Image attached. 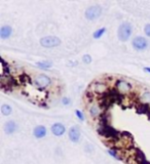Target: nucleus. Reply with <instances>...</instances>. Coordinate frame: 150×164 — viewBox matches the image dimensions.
<instances>
[{
	"instance_id": "f03ea898",
	"label": "nucleus",
	"mask_w": 150,
	"mask_h": 164,
	"mask_svg": "<svg viewBox=\"0 0 150 164\" xmlns=\"http://www.w3.org/2000/svg\"><path fill=\"white\" fill-rule=\"evenodd\" d=\"M133 34V26L128 22H123L119 25L117 30V37L119 41L121 42H126L132 37Z\"/></svg>"
},
{
	"instance_id": "b1692460",
	"label": "nucleus",
	"mask_w": 150,
	"mask_h": 164,
	"mask_svg": "<svg viewBox=\"0 0 150 164\" xmlns=\"http://www.w3.org/2000/svg\"><path fill=\"white\" fill-rule=\"evenodd\" d=\"M69 64L71 65V67H75V66H77V62H72V60H70Z\"/></svg>"
},
{
	"instance_id": "5701e85b",
	"label": "nucleus",
	"mask_w": 150,
	"mask_h": 164,
	"mask_svg": "<svg viewBox=\"0 0 150 164\" xmlns=\"http://www.w3.org/2000/svg\"><path fill=\"white\" fill-rule=\"evenodd\" d=\"M143 71L146 72V73H148V74H150V67H144Z\"/></svg>"
},
{
	"instance_id": "6ab92c4d",
	"label": "nucleus",
	"mask_w": 150,
	"mask_h": 164,
	"mask_svg": "<svg viewBox=\"0 0 150 164\" xmlns=\"http://www.w3.org/2000/svg\"><path fill=\"white\" fill-rule=\"evenodd\" d=\"M82 62H83V64H85V65H89V64L93 62V58H91V54H83L82 56Z\"/></svg>"
},
{
	"instance_id": "39448f33",
	"label": "nucleus",
	"mask_w": 150,
	"mask_h": 164,
	"mask_svg": "<svg viewBox=\"0 0 150 164\" xmlns=\"http://www.w3.org/2000/svg\"><path fill=\"white\" fill-rule=\"evenodd\" d=\"M40 44L41 46H43L44 48H54L58 47L61 44V39L58 38L57 36H44L40 39Z\"/></svg>"
},
{
	"instance_id": "f3484780",
	"label": "nucleus",
	"mask_w": 150,
	"mask_h": 164,
	"mask_svg": "<svg viewBox=\"0 0 150 164\" xmlns=\"http://www.w3.org/2000/svg\"><path fill=\"white\" fill-rule=\"evenodd\" d=\"M0 110H1V113H2L3 116H9V115L13 113V108H11L9 105H6V104L2 105Z\"/></svg>"
},
{
	"instance_id": "4be33fe9",
	"label": "nucleus",
	"mask_w": 150,
	"mask_h": 164,
	"mask_svg": "<svg viewBox=\"0 0 150 164\" xmlns=\"http://www.w3.org/2000/svg\"><path fill=\"white\" fill-rule=\"evenodd\" d=\"M144 33H145V35L148 38H150V24L145 25V27H144Z\"/></svg>"
},
{
	"instance_id": "ddd939ff",
	"label": "nucleus",
	"mask_w": 150,
	"mask_h": 164,
	"mask_svg": "<svg viewBox=\"0 0 150 164\" xmlns=\"http://www.w3.org/2000/svg\"><path fill=\"white\" fill-rule=\"evenodd\" d=\"M5 133L6 134H13L17 129V122H15L13 120H9L7 122H5L4 126H3Z\"/></svg>"
},
{
	"instance_id": "4468645a",
	"label": "nucleus",
	"mask_w": 150,
	"mask_h": 164,
	"mask_svg": "<svg viewBox=\"0 0 150 164\" xmlns=\"http://www.w3.org/2000/svg\"><path fill=\"white\" fill-rule=\"evenodd\" d=\"M139 101L141 104H145L150 106V91L144 90L139 95Z\"/></svg>"
},
{
	"instance_id": "423d86ee",
	"label": "nucleus",
	"mask_w": 150,
	"mask_h": 164,
	"mask_svg": "<svg viewBox=\"0 0 150 164\" xmlns=\"http://www.w3.org/2000/svg\"><path fill=\"white\" fill-rule=\"evenodd\" d=\"M132 46L137 51H144L149 46V42H148L147 38L143 36H136L135 38L132 40Z\"/></svg>"
},
{
	"instance_id": "a211bd4d",
	"label": "nucleus",
	"mask_w": 150,
	"mask_h": 164,
	"mask_svg": "<svg viewBox=\"0 0 150 164\" xmlns=\"http://www.w3.org/2000/svg\"><path fill=\"white\" fill-rule=\"evenodd\" d=\"M75 116H76V118L78 119L80 122H83V121L85 120V117H84V114H83V112L82 111H80L79 109H76L75 110Z\"/></svg>"
},
{
	"instance_id": "2eb2a0df",
	"label": "nucleus",
	"mask_w": 150,
	"mask_h": 164,
	"mask_svg": "<svg viewBox=\"0 0 150 164\" xmlns=\"http://www.w3.org/2000/svg\"><path fill=\"white\" fill-rule=\"evenodd\" d=\"M35 65L42 70H48L52 67V63L50 60H39V62H36Z\"/></svg>"
},
{
	"instance_id": "aec40b11",
	"label": "nucleus",
	"mask_w": 150,
	"mask_h": 164,
	"mask_svg": "<svg viewBox=\"0 0 150 164\" xmlns=\"http://www.w3.org/2000/svg\"><path fill=\"white\" fill-rule=\"evenodd\" d=\"M107 153H108L112 158H115L116 160H120V157L118 156V154H117V152L115 151V149H108L107 150Z\"/></svg>"
},
{
	"instance_id": "412c9836",
	"label": "nucleus",
	"mask_w": 150,
	"mask_h": 164,
	"mask_svg": "<svg viewBox=\"0 0 150 164\" xmlns=\"http://www.w3.org/2000/svg\"><path fill=\"white\" fill-rule=\"evenodd\" d=\"M61 103H62V105H63V106H66V107L70 106V105L72 104L71 99H70V97H64L63 99H62Z\"/></svg>"
},
{
	"instance_id": "f8f14e48",
	"label": "nucleus",
	"mask_w": 150,
	"mask_h": 164,
	"mask_svg": "<svg viewBox=\"0 0 150 164\" xmlns=\"http://www.w3.org/2000/svg\"><path fill=\"white\" fill-rule=\"evenodd\" d=\"M11 35H13V28L9 25H2L0 28V38L2 40H6L10 38Z\"/></svg>"
},
{
	"instance_id": "9d476101",
	"label": "nucleus",
	"mask_w": 150,
	"mask_h": 164,
	"mask_svg": "<svg viewBox=\"0 0 150 164\" xmlns=\"http://www.w3.org/2000/svg\"><path fill=\"white\" fill-rule=\"evenodd\" d=\"M50 131L54 136H62L65 134L66 132V126L64 125L63 123L56 122L50 126Z\"/></svg>"
},
{
	"instance_id": "1a4fd4ad",
	"label": "nucleus",
	"mask_w": 150,
	"mask_h": 164,
	"mask_svg": "<svg viewBox=\"0 0 150 164\" xmlns=\"http://www.w3.org/2000/svg\"><path fill=\"white\" fill-rule=\"evenodd\" d=\"M107 84L105 82L102 81H96L93 82V85H91V92H95L97 95H103V93H107Z\"/></svg>"
},
{
	"instance_id": "20e7f679",
	"label": "nucleus",
	"mask_w": 150,
	"mask_h": 164,
	"mask_svg": "<svg viewBox=\"0 0 150 164\" xmlns=\"http://www.w3.org/2000/svg\"><path fill=\"white\" fill-rule=\"evenodd\" d=\"M102 15V8L99 5H91L84 11V17L89 21H96Z\"/></svg>"
},
{
	"instance_id": "9b49d317",
	"label": "nucleus",
	"mask_w": 150,
	"mask_h": 164,
	"mask_svg": "<svg viewBox=\"0 0 150 164\" xmlns=\"http://www.w3.org/2000/svg\"><path fill=\"white\" fill-rule=\"evenodd\" d=\"M46 134H47V129H46V127L44 125H37L33 129V136H34V138H38V140L45 138Z\"/></svg>"
},
{
	"instance_id": "dca6fc26",
	"label": "nucleus",
	"mask_w": 150,
	"mask_h": 164,
	"mask_svg": "<svg viewBox=\"0 0 150 164\" xmlns=\"http://www.w3.org/2000/svg\"><path fill=\"white\" fill-rule=\"evenodd\" d=\"M107 29L105 28V27H102V28L98 29V30H96L95 32L93 33V38L96 39V40H98V39H101L103 37V35L106 33Z\"/></svg>"
},
{
	"instance_id": "0eeeda50",
	"label": "nucleus",
	"mask_w": 150,
	"mask_h": 164,
	"mask_svg": "<svg viewBox=\"0 0 150 164\" xmlns=\"http://www.w3.org/2000/svg\"><path fill=\"white\" fill-rule=\"evenodd\" d=\"M89 116L93 119H97L100 118L103 114V110H102V106L98 103H91L89 107Z\"/></svg>"
},
{
	"instance_id": "6e6552de",
	"label": "nucleus",
	"mask_w": 150,
	"mask_h": 164,
	"mask_svg": "<svg viewBox=\"0 0 150 164\" xmlns=\"http://www.w3.org/2000/svg\"><path fill=\"white\" fill-rule=\"evenodd\" d=\"M68 138H69V140H71L72 142H74V144H77V142L80 140L81 132L78 126L74 125L70 128L69 131H68Z\"/></svg>"
},
{
	"instance_id": "f257e3e1",
	"label": "nucleus",
	"mask_w": 150,
	"mask_h": 164,
	"mask_svg": "<svg viewBox=\"0 0 150 164\" xmlns=\"http://www.w3.org/2000/svg\"><path fill=\"white\" fill-rule=\"evenodd\" d=\"M32 84L39 90L47 89L52 85V79L46 74H36L32 79Z\"/></svg>"
},
{
	"instance_id": "7ed1b4c3",
	"label": "nucleus",
	"mask_w": 150,
	"mask_h": 164,
	"mask_svg": "<svg viewBox=\"0 0 150 164\" xmlns=\"http://www.w3.org/2000/svg\"><path fill=\"white\" fill-rule=\"evenodd\" d=\"M114 89L117 91L119 95H130L133 90V85L132 83L124 79H117L114 83Z\"/></svg>"
}]
</instances>
